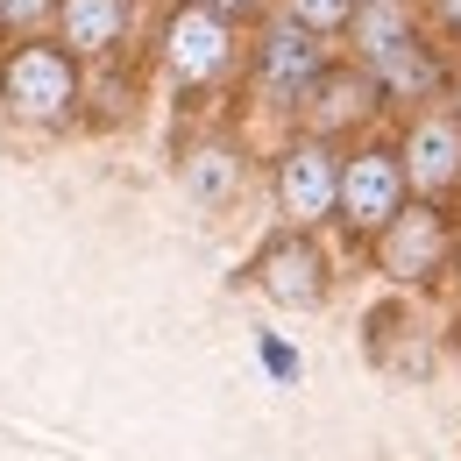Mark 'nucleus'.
<instances>
[{
	"label": "nucleus",
	"mask_w": 461,
	"mask_h": 461,
	"mask_svg": "<svg viewBox=\"0 0 461 461\" xmlns=\"http://www.w3.org/2000/svg\"><path fill=\"white\" fill-rule=\"evenodd\" d=\"M341 50L369 64V78L384 86L391 114H411L426 100H447L455 50L426 29L419 0H362L355 22H348V36H341Z\"/></svg>",
	"instance_id": "obj_1"
},
{
	"label": "nucleus",
	"mask_w": 461,
	"mask_h": 461,
	"mask_svg": "<svg viewBox=\"0 0 461 461\" xmlns=\"http://www.w3.org/2000/svg\"><path fill=\"white\" fill-rule=\"evenodd\" d=\"M86 107V58L58 29L0 43V114L22 128H71Z\"/></svg>",
	"instance_id": "obj_2"
},
{
	"label": "nucleus",
	"mask_w": 461,
	"mask_h": 461,
	"mask_svg": "<svg viewBox=\"0 0 461 461\" xmlns=\"http://www.w3.org/2000/svg\"><path fill=\"white\" fill-rule=\"evenodd\" d=\"M455 241H461V206L404 199L398 213L362 241V256L391 291H440L447 270H455Z\"/></svg>",
	"instance_id": "obj_3"
},
{
	"label": "nucleus",
	"mask_w": 461,
	"mask_h": 461,
	"mask_svg": "<svg viewBox=\"0 0 461 461\" xmlns=\"http://www.w3.org/2000/svg\"><path fill=\"white\" fill-rule=\"evenodd\" d=\"M157 64L171 71L177 93H221L234 86V71H249L241 22L206 0H171V14L157 22Z\"/></svg>",
	"instance_id": "obj_4"
},
{
	"label": "nucleus",
	"mask_w": 461,
	"mask_h": 461,
	"mask_svg": "<svg viewBox=\"0 0 461 461\" xmlns=\"http://www.w3.org/2000/svg\"><path fill=\"white\" fill-rule=\"evenodd\" d=\"M334 64V36L291 22L285 7L256 14V36H249V86L263 93V107L277 114H298V100L312 93V78Z\"/></svg>",
	"instance_id": "obj_5"
},
{
	"label": "nucleus",
	"mask_w": 461,
	"mask_h": 461,
	"mask_svg": "<svg viewBox=\"0 0 461 461\" xmlns=\"http://www.w3.org/2000/svg\"><path fill=\"white\" fill-rule=\"evenodd\" d=\"M404 199H411V177H404L398 135H376V128H369V135L341 142V213H334V228H341L355 249L384 228Z\"/></svg>",
	"instance_id": "obj_6"
},
{
	"label": "nucleus",
	"mask_w": 461,
	"mask_h": 461,
	"mask_svg": "<svg viewBox=\"0 0 461 461\" xmlns=\"http://www.w3.org/2000/svg\"><path fill=\"white\" fill-rule=\"evenodd\" d=\"M249 285L263 291L270 305H285V312H320L327 298H334V249L320 241V228H277L256 241V256H249Z\"/></svg>",
	"instance_id": "obj_7"
},
{
	"label": "nucleus",
	"mask_w": 461,
	"mask_h": 461,
	"mask_svg": "<svg viewBox=\"0 0 461 461\" xmlns=\"http://www.w3.org/2000/svg\"><path fill=\"white\" fill-rule=\"evenodd\" d=\"M270 192H277V213L291 228H334V213H341V142L298 128L270 157Z\"/></svg>",
	"instance_id": "obj_8"
},
{
	"label": "nucleus",
	"mask_w": 461,
	"mask_h": 461,
	"mask_svg": "<svg viewBox=\"0 0 461 461\" xmlns=\"http://www.w3.org/2000/svg\"><path fill=\"white\" fill-rule=\"evenodd\" d=\"M298 128H312V135H327V142H355V135H369V128H384L391 121V100H384V86L369 78V64L334 50V64L312 78V93L298 100Z\"/></svg>",
	"instance_id": "obj_9"
},
{
	"label": "nucleus",
	"mask_w": 461,
	"mask_h": 461,
	"mask_svg": "<svg viewBox=\"0 0 461 461\" xmlns=\"http://www.w3.org/2000/svg\"><path fill=\"white\" fill-rule=\"evenodd\" d=\"M398 157H404V177H411V199L461 206V114L447 100H426V107L398 114Z\"/></svg>",
	"instance_id": "obj_10"
},
{
	"label": "nucleus",
	"mask_w": 461,
	"mask_h": 461,
	"mask_svg": "<svg viewBox=\"0 0 461 461\" xmlns=\"http://www.w3.org/2000/svg\"><path fill=\"white\" fill-rule=\"evenodd\" d=\"M362 355H369V369L391 376V384H426L433 362H440V348L426 334V312H419L411 298H384V305L362 320Z\"/></svg>",
	"instance_id": "obj_11"
},
{
	"label": "nucleus",
	"mask_w": 461,
	"mask_h": 461,
	"mask_svg": "<svg viewBox=\"0 0 461 461\" xmlns=\"http://www.w3.org/2000/svg\"><path fill=\"white\" fill-rule=\"evenodd\" d=\"M177 177H185V192H192L206 213H228L234 199H241V177H249V149H241V135H228V128L192 135V142L177 149Z\"/></svg>",
	"instance_id": "obj_12"
},
{
	"label": "nucleus",
	"mask_w": 461,
	"mask_h": 461,
	"mask_svg": "<svg viewBox=\"0 0 461 461\" xmlns=\"http://www.w3.org/2000/svg\"><path fill=\"white\" fill-rule=\"evenodd\" d=\"M135 29V0H58V36L86 64H114Z\"/></svg>",
	"instance_id": "obj_13"
},
{
	"label": "nucleus",
	"mask_w": 461,
	"mask_h": 461,
	"mask_svg": "<svg viewBox=\"0 0 461 461\" xmlns=\"http://www.w3.org/2000/svg\"><path fill=\"white\" fill-rule=\"evenodd\" d=\"M277 7H285L291 22H305V29H320V36H334V43H341L362 0H277Z\"/></svg>",
	"instance_id": "obj_14"
},
{
	"label": "nucleus",
	"mask_w": 461,
	"mask_h": 461,
	"mask_svg": "<svg viewBox=\"0 0 461 461\" xmlns=\"http://www.w3.org/2000/svg\"><path fill=\"white\" fill-rule=\"evenodd\" d=\"M58 29V0H0V43Z\"/></svg>",
	"instance_id": "obj_15"
},
{
	"label": "nucleus",
	"mask_w": 461,
	"mask_h": 461,
	"mask_svg": "<svg viewBox=\"0 0 461 461\" xmlns=\"http://www.w3.org/2000/svg\"><path fill=\"white\" fill-rule=\"evenodd\" d=\"M419 14H426V29H433L447 50H461V0H419Z\"/></svg>",
	"instance_id": "obj_16"
},
{
	"label": "nucleus",
	"mask_w": 461,
	"mask_h": 461,
	"mask_svg": "<svg viewBox=\"0 0 461 461\" xmlns=\"http://www.w3.org/2000/svg\"><path fill=\"white\" fill-rule=\"evenodd\" d=\"M256 355H263V369H270L277 384H298V355H291L277 334H256Z\"/></svg>",
	"instance_id": "obj_17"
},
{
	"label": "nucleus",
	"mask_w": 461,
	"mask_h": 461,
	"mask_svg": "<svg viewBox=\"0 0 461 461\" xmlns=\"http://www.w3.org/2000/svg\"><path fill=\"white\" fill-rule=\"evenodd\" d=\"M206 7H221V14H234V22H256V14H270L277 0H206Z\"/></svg>",
	"instance_id": "obj_18"
},
{
	"label": "nucleus",
	"mask_w": 461,
	"mask_h": 461,
	"mask_svg": "<svg viewBox=\"0 0 461 461\" xmlns=\"http://www.w3.org/2000/svg\"><path fill=\"white\" fill-rule=\"evenodd\" d=\"M447 107L461 114V50H455V71H447Z\"/></svg>",
	"instance_id": "obj_19"
},
{
	"label": "nucleus",
	"mask_w": 461,
	"mask_h": 461,
	"mask_svg": "<svg viewBox=\"0 0 461 461\" xmlns=\"http://www.w3.org/2000/svg\"><path fill=\"white\" fill-rule=\"evenodd\" d=\"M447 285H455V291H461V241H455V270H447Z\"/></svg>",
	"instance_id": "obj_20"
}]
</instances>
